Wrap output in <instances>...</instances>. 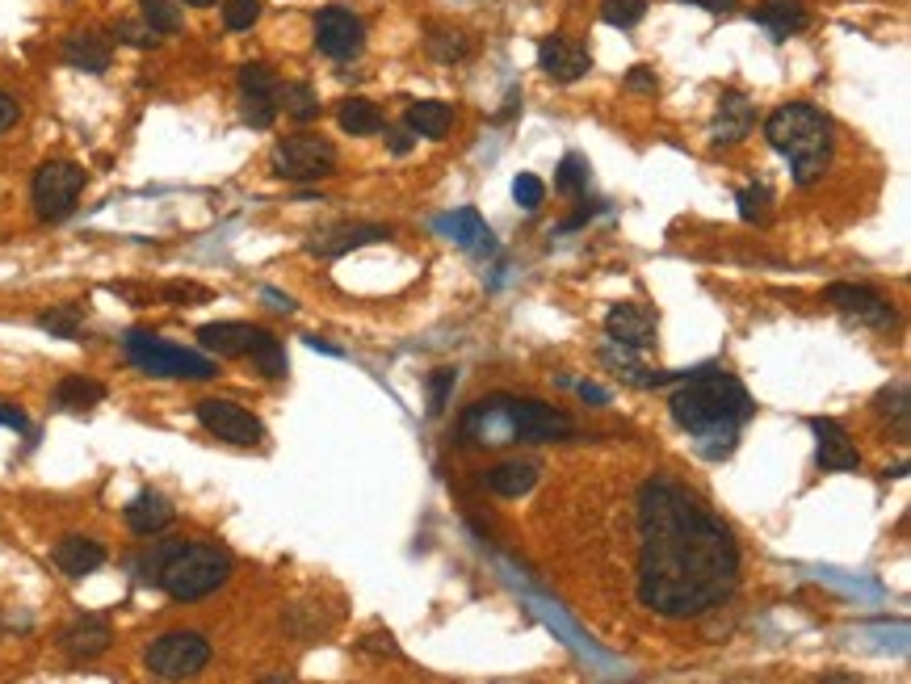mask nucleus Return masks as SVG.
<instances>
[{"label":"nucleus","mask_w":911,"mask_h":684,"mask_svg":"<svg viewBox=\"0 0 911 684\" xmlns=\"http://www.w3.org/2000/svg\"><path fill=\"white\" fill-rule=\"evenodd\" d=\"M668 407H672V420L685 433H693L697 441H719L714 458L731 449L739 425L756 411L748 387L723 370H701L697 378H689L685 387L672 391Z\"/></svg>","instance_id":"2"},{"label":"nucleus","mask_w":911,"mask_h":684,"mask_svg":"<svg viewBox=\"0 0 911 684\" xmlns=\"http://www.w3.org/2000/svg\"><path fill=\"white\" fill-rule=\"evenodd\" d=\"M164 303H177V307H198V303H211L215 294L206 290V286H198V281H168L164 290Z\"/></svg>","instance_id":"38"},{"label":"nucleus","mask_w":911,"mask_h":684,"mask_svg":"<svg viewBox=\"0 0 911 684\" xmlns=\"http://www.w3.org/2000/svg\"><path fill=\"white\" fill-rule=\"evenodd\" d=\"M496 407L508 416L513 436L530 441V445H537V441H567L575 433V420L567 411H559V407L542 404V400H508V395H501Z\"/></svg>","instance_id":"9"},{"label":"nucleus","mask_w":911,"mask_h":684,"mask_svg":"<svg viewBox=\"0 0 911 684\" xmlns=\"http://www.w3.org/2000/svg\"><path fill=\"white\" fill-rule=\"evenodd\" d=\"M85 181H89V177H85L80 164H72V160H47V164L34 173V186H30L38 218H42V223H60V218L72 215L76 202H80V193H85Z\"/></svg>","instance_id":"7"},{"label":"nucleus","mask_w":911,"mask_h":684,"mask_svg":"<svg viewBox=\"0 0 911 684\" xmlns=\"http://www.w3.org/2000/svg\"><path fill=\"white\" fill-rule=\"evenodd\" d=\"M63 60L80 72H105L110 67V42L97 30H76L63 42Z\"/></svg>","instance_id":"25"},{"label":"nucleus","mask_w":911,"mask_h":684,"mask_svg":"<svg viewBox=\"0 0 911 684\" xmlns=\"http://www.w3.org/2000/svg\"><path fill=\"white\" fill-rule=\"evenodd\" d=\"M537 63H542V72L551 76V80H559V85H575V80H584L589 76V67H593V55H589V47L584 42H571V38H542V47H537Z\"/></svg>","instance_id":"14"},{"label":"nucleus","mask_w":911,"mask_h":684,"mask_svg":"<svg viewBox=\"0 0 911 684\" xmlns=\"http://www.w3.org/2000/svg\"><path fill=\"white\" fill-rule=\"evenodd\" d=\"M739 218L744 223H769V189L764 186L739 189Z\"/></svg>","instance_id":"39"},{"label":"nucleus","mask_w":911,"mask_h":684,"mask_svg":"<svg viewBox=\"0 0 911 684\" xmlns=\"http://www.w3.org/2000/svg\"><path fill=\"white\" fill-rule=\"evenodd\" d=\"M605 332H609V341L627 344V349H651L656 332H660V319H656L651 307L618 303L613 312L605 315Z\"/></svg>","instance_id":"15"},{"label":"nucleus","mask_w":911,"mask_h":684,"mask_svg":"<svg viewBox=\"0 0 911 684\" xmlns=\"http://www.w3.org/2000/svg\"><path fill=\"white\" fill-rule=\"evenodd\" d=\"M627 89H634V93H656L660 89V80H656V72L651 67H634L627 76Z\"/></svg>","instance_id":"42"},{"label":"nucleus","mask_w":911,"mask_h":684,"mask_svg":"<svg viewBox=\"0 0 911 684\" xmlns=\"http://www.w3.org/2000/svg\"><path fill=\"white\" fill-rule=\"evenodd\" d=\"M756 130V105L748 101L744 93H723V101H719V114H714V126H710V139L714 143H723V148H731V143H744L748 135Z\"/></svg>","instance_id":"18"},{"label":"nucleus","mask_w":911,"mask_h":684,"mask_svg":"<svg viewBox=\"0 0 911 684\" xmlns=\"http://www.w3.org/2000/svg\"><path fill=\"white\" fill-rule=\"evenodd\" d=\"M256 17H261V0H227V4H223V26L231 34L252 30Z\"/></svg>","instance_id":"36"},{"label":"nucleus","mask_w":911,"mask_h":684,"mask_svg":"<svg viewBox=\"0 0 911 684\" xmlns=\"http://www.w3.org/2000/svg\"><path fill=\"white\" fill-rule=\"evenodd\" d=\"M105 546L101 542H93V537H80V533H72V537H63L60 546L51 550V562L60 567L67 580H85V575H93L97 567H105Z\"/></svg>","instance_id":"20"},{"label":"nucleus","mask_w":911,"mask_h":684,"mask_svg":"<svg viewBox=\"0 0 911 684\" xmlns=\"http://www.w3.org/2000/svg\"><path fill=\"white\" fill-rule=\"evenodd\" d=\"M513 198H517V206H521V211H537V206H542V198H546L542 177H534V173H521V177L513 181Z\"/></svg>","instance_id":"40"},{"label":"nucleus","mask_w":911,"mask_h":684,"mask_svg":"<svg viewBox=\"0 0 911 684\" xmlns=\"http://www.w3.org/2000/svg\"><path fill=\"white\" fill-rule=\"evenodd\" d=\"M114 643V630L105 618H80L72 630H63V651L72 659H97L101 651H110Z\"/></svg>","instance_id":"22"},{"label":"nucleus","mask_w":911,"mask_h":684,"mask_svg":"<svg viewBox=\"0 0 911 684\" xmlns=\"http://www.w3.org/2000/svg\"><path fill=\"white\" fill-rule=\"evenodd\" d=\"M450 236L463 244V249H471V252H492L496 249V240L488 236V227H483V218L475 215V211H458V215L450 218Z\"/></svg>","instance_id":"30"},{"label":"nucleus","mask_w":911,"mask_h":684,"mask_svg":"<svg viewBox=\"0 0 911 684\" xmlns=\"http://www.w3.org/2000/svg\"><path fill=\"white\" fill-rule=\"evenodd\" d=\"M186 4H193V9H211L215 0H186Z\"/></svg>","instance_id":"50"},{"label":"nucleus","mask_w":911,"mask_h":684,"mask_svg":"<svg viewBox=\"0 0 911 684\" xmlns=\"http://www.w3.org/2000/svg\"><path fill=\"white\" fill-rule=\"evenodd\" d=\"M118 38H123V42H135V47H152V42H156V34H139L135 22H123V26H118Z\"/></svg>","instance_id":"45"},{"label":"nucleus","mask_w":911,"mask_h":684,"mask_svg":"<svg viewBox=\"0 0 911 684\" xmlns=\"http://www.w3.org/2000/svg\"><path fill=\"white\" fill-rule=\"evenodd\" d=\"M387 236H391V227H378V223H366V227H328V231L312 236L307 249L315 256H324V261H337V256H345L353 249H366V244H378Z\"/></svg>","instance_id":"19"},{"label":"nucleus","mask_w":911,"mask_h":684,"mask_svg":"<svg viewBox=\"0 0 911 684\" xmlns=\"http://www.w3.org/2000/svg\"><path fill=\"white\" fill-rule=\"evenodd\" d=\"M454 366H445V370H438V373H429V407L433 411H441L445 407V400H450V387H454Z\"/></svg>","instance_id":"41"},{"label":"nucleus","mask_w":911,"mask_h":684,"mask_svg":"<svg viewBox=\"0 0 911 684\" xmlns=\"http://www.w3.org/2000/svg\"><path fill=\"white\" fill-rule=\"evenodd\" d=\"M425 51H429V60L433 63H445V67H454V63L471 60V38L463 30H450V26H433L429 30V38H425Z\"/></svg>","instance_id":"28"},{"label":"nucleus","mask_w":911,"mask_h":684,"mask_svg":"<svg viewBox=\"0 0 911 684\" xmlns=\"http://www.w3.org/2000/svg\"><path fill=\"white\" fill-rule=\"evenodd\" d=\"M534 483H537L534 458H508V463L488 470V492H496V496H504V499L526 496Z\"/></svg>","instance_id":"24"},{"label":"nucleus","mask_w":911,"mask_h":684,"mask_svg":"<svg viewBox=\"0 0 911 684\" xmlns=\"http://www.w3.org/2000/svg\"><path fill=\"white\" fill-rule=\"evenodd\" d=\"M0 425H9V429H30V420H26V411L22 407H13V404H0Z\"/></svg>","instance_id":"43"},{"label":"nucleus","mask_w":911,"mask_h":684,"mask_svg":"<svg viewBox=\"0 0 911 684\" xmlns=\"http://www.w3.org/2000/svg\"><path fill=\"white\" fill-rule=\"evenodd\" d=\"M282 110L294 123H312V118H319V97H315L312 85H286Z\"/></svg>","instance_id":"32"},{"label":"nucleus","mask_w":911,"mask_h":684,"mask_svg":"<svg viewBox=\"0 0 911 684\" xmlns=\"http://www.w3.org/2000/svg\"><path fill=\"white\" fill-rule=\"evenodd\" d=\"M807 425H811V433H815V441H819V467L836 470V474H852V470L861 467V454H857L852 436L845 433L836 420L815 416V420H807Z\"/></svg>","instance_id":"16"},{"label":"nucleus","mask_w":911,"mask_h":684,"mask_svg":"<svg viewBox=\"0 0 911 684\" xmlns=\"http://www.w3.org/2000/svg\"><path fill=\"white\" fill-rule=\"evenodd\" d=\"M274 173L286 181H319L337 173V148L324 135H286L282 143L274 148Z\"/></svg>","instance_id":"8"},{"label":"nucleus","mask_w":911,"mask_h":684,"mask_svg":"<svg viewBox=\"0 0 911 684\" xmlns=\"http://www.w3.org/2000/svg\"><path fill=\"white\" fill-rule=\"evenodd\" d=\"M739 550L726 525L685 487L656 479L638 492V600L660 618H697L731 596Z\"/></svg>","instance_id":"1"},{"label":"nucleus","mask_w":911,"mask_h":684,"mask_svg":"<svg viewBox=\"0 0 911 684\" xmlns=\"http://www.w3.org/2000/svg\"><path fill=\"white\" fill-rule=\"evenodd\" d=\"M593 211H597V206H580V211H575V215L567 218V223H564V227H559V231H575V227H584V223L593 218Z\"/></svg>","instance_id":"48"},{"label":"nucleus","mask_w":911,"mask_h":684,"mask_svg":"<svg viewBox=\"0 0 911 684\" xmlns=\"http://www.w3.org/2000/svg\"><path fill=\"white\" fill-rule=\"evenodd\" d=\"M240 101H244V123L274 126L278 110H282V85L269 63L252 60L240 67Z\"/></svg>","instance_id":"11"},{"label":"nucleus","mask_w":911,"mask_h":684,"mask_svg":"<svg viewBox=\"0 0 911 684\" xmlns=\"http://www.w3.org/2000/svg\"><path fill=\"white\" fill-rule=\"evenodd\" d=\"M231 580V555L219 550V546H177L168 562L160 567V588L168 592L173 600L181 605H193L211 592H219L223 584Z\"/></svg>","instance_id":"4"},{"label":"nucleus","mask_w":911,"mask_h":684,"mask_svg":"<svg viewBox=\"0 0 911 684\" xmlns=\"http://www.w3.org/2000/svg\"><path fill=\"white\" fill-rule=\"evenodd\" d=\"M193 416H198V425L206 433H215L227 445H261L265 441V425L240 404H231V400H202Z\"/></svg>","instance_id":"10"},{"label":"nucleus","mask_w":911,"mask_h":684,"mask_svg":"<svg viewBox=\"0 0 911 684\" xmlns=\"http://www.w3.org/2000/svg\"><path fill=\"white\" fill-rule=\"evenodd\" d=\"M580 395H584L589 404H605V391H600V387H589V382H580Z\"/></svg>","instance_id":"49"},{"label":"nucleus","mask_w":911,"mask_h":684,"mask_svg":"<svg viewBox=\"0 0 911 684\" xmlns=\"http://www.w3.org/2000/svg\"><path fill=\"white\" fill-rule=\"evenodd\" d=\"M764 139H769V148H777L789 160L794 186L807 189L823 181L827 160H832V123L823 110L807 105V101H789L764 118Z\"/></svg>","instance_id":"3"},{"label":"nucleus","mask_w":911,"mask_h":684,"mask_svg":"<svg viewBox=\"0 0 911 684\" xmlns=\"http://www.w3.org/2000/svg\"><path fill=\"white\" fill-rule=\"evenodd\" d=\"M17 114H22V110H17V101H13V97L0 89V135H4V130H9L13 123H17Z\"/></svg>","instance_id":"44"},{"label":"nucleus","mask_w":911,"mask_h":684,"mask_svg":"<svg viewBox=\"0 0 911 684\" xmlns=\"http://www.w3.org/2000/svg\"><path fill=\"white\" fill-rule=\"evenodd\" d=\"M265 337L269 332L252 328V324H206V328H198V344L219 353V357H252Z\"/></svg>","instance_id":"17"},{"label":"nucleus","mask_w":911,"mask_h":684,"mask_svg":"<svg viewBox=\"0 0 911 684\" xmlns=\"http://www.w3.org/2000/svg\"><path fill=\"white\" fill-rule=\"evenodd\" d=\"M681 4H697V9H710V13H731L739 0H681Z\"/></svg>","instance_id":"47"},{"label":"nucleus","mask_w":911,"mask_h":684,"mask_svg":"<svg viewBox=\"0 0 911 684\" xmlns=\"http://www.w3.org/2000/svg\"><path fill=\"white\" fill-rule=\"evenodd\" d=\"M823 299L840 315H849L852 324H861V328H890L895 324V307L882 299L878 290H870V286L836 281V286L823 290Z\"/></svg>","instance_id":"13"},{"label":"nucleus","mask_w":911,"mask_h":684,"mask_svg":"<svg viewBox=\"0 0 911 684\" xmlns=\"http://www.w3.org/2000/svg\"><path fill=\"white\" fill-rule=\"evenodd\" d=\"M337 123H341V130H349V135H382V130H387L382 110H378L375 101H366V97H345L341 110H337Z\"/></svg>","instance_id":"27"},{"label":"nucleus","mask_w":911,"mask_h":684,"mask_svg":"<svg viewBox=\"0 0 911 684\" xmlns=\"http://www.w3.org/2000/svg\"><path fill=\"white\" fill-rule=\"evenodd\" d=\"M101 400H105V387L97 378H85V373H72L55 387V404L67 407V411H93Z\"/></svg>","instance_id":"29"},{"label":"nucleus","mask_w":911,"mask_h":684,"mask_svg":"<svg viewBox=\"0 0 911 684\" xmlns=\"http://www.w3.org/2000/svg\"><path fill=\"white\" fill-rule=\"evenodd\" d=\"M643 17H647V0H600V22L605 26L627 30V26L643 22Z\"/></svg>","instance_id":"33"},{"label":"nucleus","mask_w":911,"mask_h":684,"mask_svg":"<svg viewBox=\"0 0 911 684\" xmlns=\"http://www.w3.org/2000/svg\"><path fill=\"white\" fill-rule=\"evenodd\" d=\"M139 9H143V22H148V30L156 38L181 30V9L173 0H139Z\"/></svg>","instance_id":"31"},{"label":"nucleus","mask_w":911,"mask_h":684,"mask_svg":"<svg viewBox=\"0 0 911 684\" xmlns=\"http://www.w3.org/2000/svg\"><path fill=\"white\" fill-rule=\"evenodd\" d=\"M366 42V26L353 9H341V4H328L315 13V47L328 55V60H353Z\"/></svg>","instance_id":"12"},{"label":"nucleus","mask_w":911,"mask_h":684,"mask_svg":"<svg viewBox=\"0 0 911 684\" xmlns=\"http://www.w3.org/2000/svg\"><path fill=\"white\" fill-rule=\"evenodd\" d=\"M126 357L135 370L156 373V378H215L219 366H211L202 353H189L181 344H168L152 332H130L126 337Z\"/></svg>","instance_id":"5"},{"label":"nucleus","mask_w":911,"mask_h":684,"mask_svg":"<svg viewBox=\"0 0 911 684\" xmlns=\"http://www.w3.org/2000/svg\"><path fill=\"white\" fill-rule=\"evenodd\" d=\"M252 366L265 373V378H286V349L278 344V337L269 332L265 341L256 344V353H252Z\"/></svg>","instance_id":"35"},{"label":"nucleus","mask_w":911,"mask_h":684,"mask_svg":"<svg viewBox=\"0 0 911 684\" xmlns=\"http://www.w3.org/2000/svg\"><path fill=\"white\" fill-rule=\"evenodd\" d=\"M211 643L198 630H168L143 651V663L160 681H189L211 663Z\"/></svg>","instance_id":"6"},{"label":"nucleus","mask_w":911,"mask_h":684,"mask_svg":"<svg viewBox=\"0 0 911 684\" xmlns=\"http://www.w3.org/2000/svg\"><path fill=\"white\" fill-rule=\"evenodd\" d=\"M38 324L47 328V332H55V337H80V324H85V312L80 307H51V312L38 315Z\"/></svg>","instance_id":"34"},{"label":"nucleus","mask_w":911,"mask_h":684,"mask_svg":"<svg viewBox=\"0 0 911 684\" xmlns=\"http://www.w3.org/2000/svg\"><path fill=\"white\" fill-rule=\"evenodd\" d=\"M752 22L764 26L773 38H789L807 26V9H802V0H760L752 9Z\"/></svg>","instance_id":"23"},{"label":"nucleus","mask_w":911,"mask_h":684,"mask_svg":"<svg viewBox=\"0 0 911 684\" xmlns=\"http://www.w3.org/2000/svg\"><path fill=\"white\" fill-rule=\"evenodd\" d=\"M123 521L135 537H156V533H164V529L173 525V504L160 496V492H139V496L126 504Z\"/></svg>","instance_id":"21"},{"label":"nucleus","mask_w":911,"mask_h":684,"mask_svg":"<svg viewBox=\"0 0 911 684\" xmlns=\"http://www.w3.org/2000/svg\"><path fill=\"white\" fill-rule=\"evenodd\" d=\"M404 126H408L416 139L420 135L425 139H445L450 126H454V110L445 101H416V105H408V114H404Z\"/></svg>","instance_id":"26"},{"label":"nucleus","mask_w":911,"mask_h":684,"mask_svg":"<svg viewBox=\"0 0 911 684\" xmlns=\"http://www.w3.org/2000/svg\"><path fill=\"white\" fill-rule=\"evenodd\" d=\"M387 139H391V152H395V156H404V152L412 148V139H416V135H412L408 126H404V130H391Z\"/></svg>","instance_id":"46"},{"label":"nucleus","mask_w":911,"mask_h":684,"mask_svg":"<svg viewBox=\"0 0 911 684\" xmlns=\"http://www.w3.org/2000/svg\"><path fill=\"white\" fill-rule=\"evenodd\" d=\"M555 189L559 193H584L589 189V164L580 156H564L559 173H555Z\"/></svg>","instance_id":"37"}]
</instances>
